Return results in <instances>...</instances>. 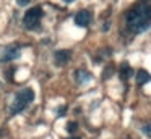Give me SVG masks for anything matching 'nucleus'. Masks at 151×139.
<instances>
[{"label": "nucleus", "instance_id": "7ed1b4c3", "mask_svg": "<svg viewBox=\"0 0 151 139\" xmlns=\"http://www.w3.org/2000/svg\"><path fill=\"white\" fill-rule=\"evenodd\" d=\"M41 18H42V8L41 6H34V8L28 10L26 15L23 18V24L26 29H37L39 28Z\"/></svg>", "mask_w": 151, "mask_h": 139}, {"label": "nucleus", "instance_id": "9d476101", "mask_svg": "<svg viewBox=\"0 0 151 139\" xmlns=\"http://www.w3.org/2000/svg\"><path fill=\"white\" fill-rule=\"evenodd\" d=\"M76 126H78V125H76V123L70 121L68 125H67V131H68V133H73V131H76Z\"/></svg>", "mask_w": 151, "mask_h": 139}, {"label": "nucleus", "instance_id": "423d86ee", "mask_svg": "<svg viewBox=\"0 0 151 139\" xmlns=\"http://www.w3.org/2000/svg\"><path fill=\"white\" fill-rule=\"evenodd\" d=\"M72 58V52L70 50H57L55 52V63L57 65H67Z\"/></svg>", "mask_w": 151, "mask_h": 139}, {"label": "nucleus", "instance_id": "1a4fd4ad", "mask_svg": "<svg viewBox=\"0 0 151 139\" xmlns=\"http://www.w3.org/2000/svg\"><path fill=\"white\" fill-rule=\"evenodd\" d=\"M132 73H133V70L130 68V65H128V63H124V65L120 66V76H122V79H127V78H130Z\"/></svg>", "mask_w": 151, "mask_h": 139}, {"label": "nucleus", "instance_id": "f8f14e48", "mask_svg": "<svg viewBox=\"0 0 151 139\" xmlns=\"http://www.w3.org/2000/svg\"><path fill=\"white\" fill-rule=\"evenodd\" d=\"M143 131H145V133H146V134H148V136H150V125H148V123H146V125H145V126H143Z\"/></svg>", "mask_w": 151, "mask_h": 139}, {"label": "nucleus", "instance_id": "20e7f679", "mask_svg": "<svg viewBox=\"0 0 151 139\" xmlns=\"http://www.w3.org/2000/svg\"><path fill=\"white\" fill-rule=\"evenodd\" d=\"M20 55V45L13 44V45H8L2 50V55H0V60L8 61V60H15V58Z\"/></svg>", "mask_w": 151, "mask_h": 139}, {"label": "nucleus", "instance_id": "f257e3e1", "mask_svg": "<svg viewBox=\"0 0 151 139\" xmlns=\"http://www.w3.org/2000/svg\"><path fill=\"white\" fill-rule=\"evenodd\" d=\"M151 21V5L148 0H141L127 15V26L133 32H143L150 28Z\"/></svg>", "mask_w": 151, "mask_h": 139}, {"label": "nucleus", "instance_id": "39448f33", "mask_svg": "<svg viewBox=\"0 0 151 139\" xmlns=\"http://www.w3.org/2000/svg\"><path fill=\"white\" fill-rule=\"evenodd\" d=\"M89 21H91V13L88 10H81L75 15V24L78 26H88Z\"/></svg>", "mask_w": 151, "mask_h": 139}, {"label": "nucleus", "instance_id": "0eeeda50", "mask_svg": "<svg viewBox=\"0 0 151 139\" xmlns=\"http://www.w3.org/2000/svg\"><path fill=\"white\" fill-rule=\"evenodd\" d=\"M75 79H76L78 84H85L86 81L91 79V74H89L86 70H76L75 71Z\"/></svg>", "mask_w": 151, "mask_h": 139}, {"label": "nucleus", "instance_id": "ddd939ff", "mask_svg": "<svg viewBox=\"0 0 151 139\" xmlns=\"http://www.w3.org/2000/svg\"><path fill=\"white\" fill-rule=\"evenodd\" d=\"M65 3H72V2H75V0H63Z\"/></svg>", "mask_w": 151, "mask_h": 139}, {"label": "nucleus", "instance_id": "9b49d317", "mask_svg": "<svg viewBox=\"0 0 151 139\" xmlns=\"http://www.w3.org/2000/svg\"><path fill=\"white\" fill-rule=\"evenodd\" d=\"M17 3L20 6H24V5H28V3H29V0H17Z\"/></svg>", "mask_w": 151, "mask_h": 139}, {"label": "nucleus", "instance_id": "4468645a", "mask_svg": "<svg viewBox=\"0 0 151 139\" xmlns=\"http://www.w3.org/2000/svg\"><path fill=\"white\" fill-rule=\"evenodd\" d=\"M68 139H80V138H68Z\"/></svg>", "mask_w": 151, "mask_h": 139}, {"label": "nucleus", "instance_id": "6e6552de", "mask_svg": "<svg viewBox=\"0 0 151 139\" xmlns=\"http://www.w3.org/2000/svg\"><path fill=\"white\" fill-rule=\"evenodd\" d=\"M148 81H150V73L148 71H145V70H140L138 71V74H137V83L140 84H146Z\"/></svg>", "mask_w": 151, "mask_h": 139}, {"label": "nucleus", "instance_id": "f03ea898", "mask_svg": "<svg viewBox=\"0 0 151 139\" xmlns=\"http://www.w3.org/2000/svg\"><path fill=\"white\" fill-rule=\"evenodd\" d=\"M33 100H34L33 89H21L20 92L13 97V102L10 103V108H8L10 116H13V115H17V113H20L21 110H24Z\"/></svg>", "mask_w": 151, "mask_h": 139}]
</instances>
